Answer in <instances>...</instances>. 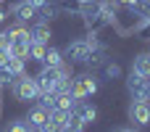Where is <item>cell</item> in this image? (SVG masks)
<instances>
[{
    "label": "cell",
    "instance_id": "cell-1",
    "mask_svg": "<svg viewBox=\"0 0 150 132\" xmlns=\"http://www.w3.org/2000/svg\"><path fill=\"white\" fill-rule=\"evenodd\" d=\"M98 45H100V42H98V37H95V34H90V37H82V40L69 42V48L63 50V56H66V61H69V64H84V61L90 58V53H92Z\"/></svg>",
    "mask_w": 150,
    "mask_h": 132
},
{
    "label": "cell",
    "instance_id": "cell-2",
    "mask_svg": "<svg viewBox=\"0 0 150 132\" xmlns=\"http://www.w3.org/2000/svg\"><path fill=\"white\" fill-rule=\"evenodd\" d=\"M98 90H100V79H98L95 74H76V77L69 79V93H71L76 101L92 98Z\"/></svg>",
    "mask_w": 150,
    "mask_h": 132
},
{
    "label": "cell",
    "instance_id": "cell-3",
    "mask_svg": "<svg viewBox=\"0 0 150 132\" xmlns=\"http://www.w3.org/2000/svg\"><path fill=\"white\" fill-rule=\"evenodd\" d=\"M11 90H13V98L21 101V103H29V101H37V98H40V85H37V79L29 77V74L16 77V79L11 82Z\"/></svg>",
    "mask_w": 150,
    "mask_h": 132
},
{
    "label": "cell",
    "instance_id": "cell-4",
    "mask_svg": "<svg viewBox=\"0 0 150 132\" xmlns=\"http://www.w3.org/2000/svg\"><path fill=\"white\" fill-rule=\"evenodd\" d=\"M129 122H134L137 127H148V124H150V103H148V101L132 98V106H129Z\"/></svg>",
    "mask_w": 150,
    "mask_h": 132
},
{
    "label": "cell",
    "instance_id": "cell-5",
    "mask_svg": "<svg viewBox=\"0 0 150 132\" xmlns=\"http://www.w3.org/2000/svg\"><path fill=\"white\" fill-rule=\"evenodd\" d=\"M148 79H150V77H142V74H137V71H132V74H129V79H127V87H129L132 98H140V101H145V95H148Z\"/></svg>",
    "mask_w": 150,
    "mask_h": 132
},
{
    "label": "cell",
    "instance_id": "cell-6",
    "mask_svg": "<svg viewBox=\"0 0 150 132\" xmlns=\"http://www.w3.org/2000/svg\"><path fill=\"white\" fill-rule=\"evenodd\" d=\"M37 13H40V11H37L34 5H29L26 0H21V3L13 8V16H16V21H18V24H29V21H37Z\"/></svg>",
    "mask_w": 150,
    "mask_h": 132
},
{
    "label": "cell",
    "instance_id": "cell-7",
    "mask_svg": "<svg viewBox=\"0 0 150 132\" xmlns=\"http://www.w3.org/2000/svg\"><path fill=\"white\" fill-rule=\"evenodd\" d=\"M74 114L84 122V124H92L95 119H98V108L84 98V101H76V106H74Z\"/></svg>",
    "mask_w": 150,
    "mask_h": 132
},
{
    "label": "cell",
    "instance_id": "cell-8",
    "mask_svg": "<svg viewBox=\"0 0 150 132\" xmlns=\"http://www.w3.org/2000/svg\"><path fill=\"white\" fill-rule=\"evenodd\" d=\"M50 116V111L47 108H42L40 103H34L32 108H29V114H26V124H29V130H40L42 124H45V119Z\"/></svg>",
    "mask_w": 150,
    "mask_h": 132
},
{
    "label": "cell",
    "instance_id": "cell-9",
    "mask_svg": "<svg viewBox=\"0 0 150 132\" xmlns=\"http://www.w3.org/2000/svg\"><path fill=\"white\" fill-rule=\"evenodd\" d=\"M29 32H32V40H37V42H47V45H50L53 32H50V24H47V21H34V26H32Z\"/></svg>",
    "mask_w": 150,
    "mask_h": 132
},
{
    "label": "cell",
    "instance_id": "cell-10",
    "mask_svg": "<svg viewBox=\"0 0 150 132\" xmlns=\"http://www.w3.org/2000/svg\"><path fill=\"white\" fill-rule=\"evenodd\" d=\"M45 53H47V42H37V40H32V45H29V56H26V61H34V64H42V58H45Z\"/></svg>",
    "mask_w": 150,
    "mask_h": 132
},
{
    "label": "cell",
    "instance_id": "cell-11",
    "mask_svg": "<svg viewBox=\"0 0 150 132\" xmlns=\"http://www.w3.org/2000/svg\"><path fill=\"white\" fill-rule=\"evenodd\" d=\"M61 64H66V56H63L58 48L47 45V53H45V58H42V66H61Z\"/></svg>",
    "mask_w": 150,
    "mask_h": 132
},
{
    "label": "cell",
    "instance_id": "cell-12",
    "mask_svg": "<svg viewBox=\"0 0 150 132\" xmlns=\"http://www.w3.org/2000/svg\"><path fill=\"white\" fill-rule=\"evenodd\" d=\"M132 71H137V74H142V77H150V53H140V56L134 58Z\"/></svg>",
    "mask_w": 150,
    "mask_h": 132
},
{
    "label": "cell",
    "instance_id": "cell-13",
    "mask_svg": "<svg viewBox=\"0 0 150 132\" xmlns=\"http://www.w3.org/2000/svg\"><path fill=\"white\" fill-rule=\"evenodd\" d=\"M5 69H8V71L13 74V79H16V77L26 74V61H24V58H13V56H11V58H8V64H5Z\"/></svg>",
    "mask_w": 150,
    "mask_h": 132
},
{
    "label": "cell",
    "instance_id": "cell-14",
    "mask_svg": "<svg viewBox=\"0 0 150 132\" xmlns=\"http://www.w3.org/2000/svg\"><path fill=\"white\" fill-rule=\"evenodd\" d=\"M63 127H66V130H69V132H82V130H84V127H87V124H84V122H82V119H79V116H76V114L71 111Z\"/></svg>",
    "mask_w": 150,
    "mask_h": 132
},
{
    "label": "cell",
    "instance_id": "cell-15",
    "mask_svg": "<svg viewBox=\"0 0 150 132\" xmlns=\"http://www.w3.org/2000/svg\"><path fill=\"white\" fill-rule=\"evenodd\" d=\"M103 77H105V79H119V77H121V66L113 64V61H105V66H103Z\"/></svg>",
    "mask_w": 150,
    "mask_h": 132
},
{
    "label": "cell",
    "instance_id": "cell-16",
    "mask_svg": "<svg viewBox=\"0 0 150 132\" xmlns=\"http://www.w3.org/2000/svg\"><path fill=\"white\" fill-rule=\"evenodd\" d=\"M5 132H32V130H29L26 119H13V122L8 124V130H5Z\"/></svg>",
    "mask_w": 150,
    "mask_h": 132
},
{
    "label": "cell",
    "instance_id": "cell-17",
    "mask_svg": "<svg viewBox=\"0 0 150 132\" xmlns=\"http://www.w3.org/2000/svg\"><path fill=\"white\" fill-rule=\"evenodd\" d=\"M11 82H13V74H11L5 66H0V90H3V87H11Z\"/></svg>",
    "mask_w": 150,
    "mask_h": 132
},
{
    "label": "cell",
    "instance_id": "cell-18",
    "mask_svg": "<svg viewBox=\"0 0 150 132\" xmlns=\"http://www.w3.org/2000/svg\"><path fill=\"white\" fill-rule=\"evenodd\" d=\"M26 3H29V5H34V8L40 11V8H45V5H47L50 0H26Z\"/></svg>",
    "mask_w": 150,
    "mask_h": 132
},
{
    "label": "cell",
    "instance_id": "cell-19",
    "mask_svg": "<svg viewBox=\"0 0 150 132\" xmlns=\"http://www.w3.org/2000/svg\"><path fill=\"white\" fill-rule=\"evenodd\" d=\"M111 132H134V130H132V127H113Z\"/></svg>",
    "mask_w": 150,
    "mask_h": 132
},
{
    "label": "cell",
    "instance_id": "cell-20",
    "mask_svg": "<svg viewBox=\"0 0 150 132\" xmlns=\"http://www.w3.org/2000/svg\"><path fill=\"white\" fill-rule=\"evenodd\" d=\"M5 16H8V13H5V8H3V5H0V24H3V21H5Z\"/></svg>",
    "mask_w": 150,
    "mask_h": 132
},
{
    "label": "cell",
    "instance_id": "cell-21",
    "mask_svg": "<svg viewBox=\"0 0 150 132\" xmlns=\"http://www.w3.org/2000/svg\"><path fill=\"white\" fill-rule=\"evenodd\" d=\"M61 132H69V130H66V127H63V130H61Z\"/></svg>",
    "mask_w": 150,
    "mask_h": 132
},
{
    "label": "cell",
    "instance_id": "cell-22",
    "mask_svg": "<svg viewBox=\"0 0 150 132\" xmlns=\"http://www.w3.org/2000/svg\"><path fill=\"white\" fill-rule=\"evenodd\" d=\"M0 132H3V130H0Z\"/></svg>",
    "mask_w": 150,
    "mask_h": 132
}]
</instances>
